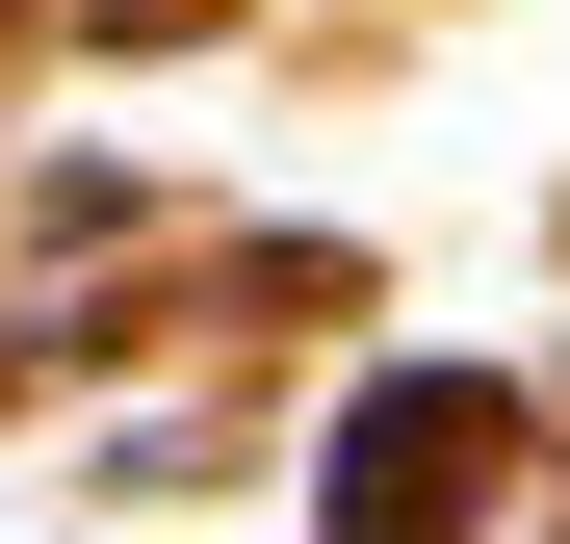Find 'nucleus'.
<instances>
[{"mask_svg": "<svg viewBox=\"0 0 570 544\" xmlns=\"http://www.w3.org/2000/svg\"><path fill=\"white\" fill-rule=\"evenodd\" d=\"M493 441H519V415L466 389V363H390V389L337 415V544H441L466 493H493Z\"/></svg>", "mask_w": 570, "mask_h": 544, "instance_id": "f257e3e1", "label": "nucleus"}]
</instances>
